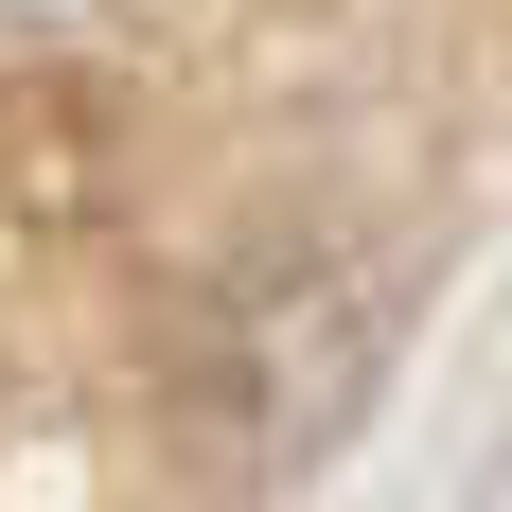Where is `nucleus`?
Wrapping results in <instances>:
<instances>
[{"label":"nucleus","mask_w":512,"mask_h":512,"mask_svg":"<svg viewBox=\"0 0 512 512\" xmlns=\"http://www.w3.org/2000/svg\"><path fill=\"white\" fill-rule=\"evenodd\" d=\"M460 512H512V460H495V477H477V495H460Z\"/></svg>","instance_id":"1"}]
</instances>
